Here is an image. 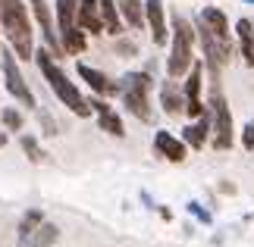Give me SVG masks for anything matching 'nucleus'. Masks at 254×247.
Returning <instances> with one entry per match:
<instances>
[{
    "label": "nucleus",
    "mask_w": 254,
    "mask_h": 247,
    "mask_svg": "<svg viewBox=\"0 0 254 247\" xmlns=\"http://www.w3.org/2000/svg\"><path fill=\"white\" fill-rule=\"evenodd\" d=\"M144 25L151 28L154 44L163 47L170 41V28H167V9H163V0H144Z\"/></svg>",
    "instance_id": "11"
},
{
    "label": "nucleus",
    "mask_w": 254,
    "mask_h": 247,
    "mask_svg": "<svg viewBox=\"0 0 254 247\" xmlns=\"http://www.w3.org/2000/svg\"><path fill=\"white\" fill-rule=\"evenodd\" d=\"M101 19H104V35L120 38L126 32V22H123V16H120L116 0H101Z\"/></svg>",
    "instance_id": "19"
},
{
    "label": "nucleus",
    "mask_w": 254,
    "mask_h": 247,
    "mask_svg": "<svg viewBox=\"0 0 254 247\" xmlns=\"http://www.w3.org/2000/svg\"><path fill=\"white\" fill-rule=\"evenodd\" d=\"M194 35H198V41H201V47H204V66H207V72H210V82H220L223 66H226L229 56H232V41H223V38H217L207 25L201 22V19H198Z\"/></svg>",
    "instance_id": "7"
},
{
    "label": "nucleus",
    "mask_w": 254,
    "mask_h": 247,
    "mask_svg": "<svg viewBox=\"0 0 254 247\" xmlns=\"http://www.w3.org/2000/svg\"><path fill=\"white\" fill-rule=\"evenodd\" d=\"M0 66H3V85H6V91L16 97V103H22L28 106V110H35V94H32V88H28L25 82V75L19 72V66H16V53L13 50H3V60H0Z\"/></svg>",
    "instance_id": "8"
},
{
    "label": "nucleus",
    "mask_w": 254,
    "mask_h": 247,
    "mask_svg": "<svg viewBox=\"0 0 254 247\" xmlns=\"http://www.w3.org/2000/svg\"><path fill=\"white\" fill-rule=\"evenodd\" d=\"M236 35L242 41V56H245V63L254 66V25H251V19H239V22H236Z\"/></svg>",
    "instance_id": "21"
},
{
    "label": "nucleus",
    "mask_w": 254,
    "mask_h": 247,
    "mask_svg": "<svg viewBox=\"0 0 254 247\" xmlns=\"http://www.w3.org/2000/svg\"><path fill=\"white\" fill-rule=\"evenodd\" d=\"M198 19L204 25L210 28L217 38H223V41H229V19H226V13H223L220 6H204L201 13H198Z\"/></svg>",
    "instance_id": "18"
},
{
    "label": "nucleus",
    "mask_w": 254,
    "mask_h": 247,
    "mask_svg": "<svg viewBox=\"0 0 254 247\" xmlns=\"http://www.w3.org/2000/svg\"><path fill=\"white\" fill-rule=\"evenodd\" d=\"M245 3H251V6H254V0H245Z\"/></svg>",
    "instance_id": "31"
},
{
    "label": "nucleus",
    "mask_w": 254,
    "mask_h": 247,
    "mask_svg": "<svg viewBox=\"0 0 254 247\" xmlns=\"http://www.w3.org/2000/svg\"><path fill=\"white\" fill-rule=\"evenodd\" d=\"M0 122H3L6 132H22V125H25L22 113H19L16 106H6V110H0Z\"/></svg>",
    "instance_id": "24"
},
{
    "label": "nucleus",
    "mask_w": 254,
    "mask_h": 247,
    "mask_svg": "<svg viewBox=\"0 0 254 247\" xmlns=\"http://www.w3.org/2000/svg\"><path fill=\"white\" fill-rule=\"evenodd\" d=\"M79 75L85 78V85L91 88L97 97H113V94H120V82L107 78L101 69H94V66H88V63H79Z\"/></svg>",
    "instance_id": "14"
},
{
    "label": "nucleus",
    "mask_w": 254,
    "mask_h": 247,
    "mask_svg": "<svg viewBox=\"0 0 254 247\" xmlns=\"http://www.w3.org/2000/svg\"><path fill=\"white\" fill-rule=\"evenodd\" d=\"M0 28H3L16 60H32L35 32H32V19H28V9L22 0H0Z\"/></svg>",
    "instance_id": "1"
},
{
    "label": "nucleus",
    "mask_w": 254,
    "mask_h": 247,
    "mask_svg": "<svg viewBox=\"0 0 254 247\" xmlns=\"http://www.w3.org/2000/svg\"><path fill=\"white\" fill-rule=\"evenodd\" d=\"M44 222V213L41 210H28L25 216H22V222H19V244H28V238H32V232L38 229V225Z\"/></svg>",
    "instance_id": "23"
},
{
    "label": "nucleus",
    "mask_w": 254,
    "mask_h": 247,
    "mask_svg": "<svg viewBox=\"0 0 254 247\" xmlns=\"http://www.w3.org/2000/svg\"><path fill=\"white\" fill-rule=\"evenodd\" d=\"M120 16L129 28H144V3L141 0H116Z\"/></svg>",
    "instance_id": "20"
},
{
    "label": "nucleus",
    "mask_w": 254,
    "mask_h": 247,
    "mask_svg": "<svg viewBox=\"0 0 254 247\" xmlns=\"http://www.w3.org/2000/svg\"><path fill=\"white\" fill-rule=\"evenodd\" d=\"M38 119H41V122H44V135H57V122H54V119H51V116H47L44 110H41V113H38Z\"/></svg>",
    "instance_id": "28"
},
{
    "label": "nucleus",
    "mask_w": 254,
    "mask_h": 247,
    "mask_svg": "<svg viewBox=\"0 0 254 247\" xmlns=\"http://www.w3.org/2000/svg\"><path fill=\"white\" fill-rule=\"evenodd\" d=\"M88 103H91V113L97 116V125L104 128L107 135H113V138H126V128H123V119H120V113L113 110L110 103L104 100V97H88Z\"/></svg>",
    "instance_id": "12"
},
{
    "label": "nucleus",
    "mask_w": 254,
    "mask_h": 247,
    "mask_svg": "<svg viewBox=\"0 0 254 247\" xmlns=\"http://www.w3.org/2000/svg\"><path fill=\"white\" fill-rule=\"evenodd\" d=\"M116 53H120V56H135L138 47H135L132 41H123V35H120V38H116Z\"/></svg>",
    "instance_id": "26"
},
{
    "label": "nucleus",
    "mask_w": 254,
    "mask_h": 247,
    "mask_svg": "<svg viewBox=\"0 0 254 247\" xmlns=\"http://www.w3.org/2000/svg\"><path fill=\"white\" fill-rule=\"evenodd\" d=\"M154 150H157L163 160H170V163H182L185 153H189V144H185L182 138L170 135L167 128H160V132L154 135Z\"/></svg>",
    "instance_id": "13"
},
{
    "label": "nucleus",
    "mask_w": 254,
    "mask_h": 247,
    "mask_svg": "<svg viewBox=\"0 0 254 247\" xmlns=\"http://www.w3.org/2000/svg\"><path fill=\"white\" fill-rule=\"evenodd\" d=\"M75 13H79V0H57V32H60V44L63 53H85L88 47V35L75 22Z\"/></svg>",
    "instance_id": "6"
},
{
    "label": "nucleus",
    "mask_w": 254,
    "mask_h": 247,
    "mask_svg": "<svg viewBox=\"0 0 254 247\" xmlns=\"http://www.w3.org/2000/svg\"><path fill=\"white\" fill-rule=\"evenodd\" d=\"M160 103H163V113L167 116H179L185 113V94L176 78H167V82L160 85Z\"/></svg>",
    "instance_id": "17"
},
{
    "label": "nucleus",
    "mask_w": 254,
    "mask_h": 247,
    "mask_svg": "<svg viewBox=\"0 0 254 247\" xmlns=\"http://www.w3.org/2000/svg\"><path fill=\"white\" fill-rule=\"evenodd\" d=\"M19 144H22V150H25V156H28L32 163H41V160H44V150H41V144H38V138L22 135V138H19Z\"/></svg>",
    "instance_id": "25"
},
{
    "label": "nucleus",
    "mask_w": 254,
    "mask_h": 247,
    "mask_svg": "<svg viewBox=\"0 0 254 247\" xmlns=\"http://www.w3.org/2000/svg\"><path fill=\"white\" fill-rule=\"evenodd\" d=\"M210 135H213V125H210V113H204V116H198V119H191L189 125L182 128V141L189 144L191 150H201V147L210 141Z\"/></svg>",
    "instance_id": "16"
},
{
    "label": "nucleus",
    "mask_w": 254,
    "mask_h": 247,
    "mask_svg": "<svg viewBox=\"0 0 254 247\" xmlns=\"http://www.w3.org/2000/svg\"><path fill=\"white\" fill-rule=\"evenodd\" d=\"M6 144V135H0V147H3Z\"/></svg>",
    "instance_id": "30"
},
{
    "label": "nucleus",
    "mask_w": 254,
    "mask_h": 247,
    "mask_svg": "<svg viewBox=\"0 0 254 247\" xmlns=\"http://www.w3.org/2000/svg\"><path fill=\"white\" fill-rule=\"evenodd\" d=\"M35 63H38V69H41V75H44V82L51 85V91L57 94V100H60L69 113H75V116H91V103H88V97H82V91L75 88L69 78H66V72L60 66H57V60H54V53L47 50H35Z\"/></svg>",
    "instance_id": "2"
},
{
    "label": "nucleus",
    "mask_w": 254,
    "mask_h": 247,
    "mask_svg": "<svg viewBox=\"0 0 254 247\" xmlns=\"http://www.w3.org/2000/svg\"><path fill=\"white\" fill-rule=\"evenodd\" d=\"M201 85H204V63H191L189 75H185V85H182V94H185V113L191 119L207 113V106L201 100Z\"/></svg>",
    "instance_id": "10"
},
{
    "label": "nucleus",
    "mask_w": 254,
    "mask_h": 247,
    "mask_svg": "<svg viewBox=\"0 0 254 247\" xmlns=\"http://www.w3.org/2000/svg\"><path fill=\"white\" fill-rule=\"evenodd\" d=\"M207 113H210V125H213V135H210L213 150H229L232 141H236V135H232V110H229L226 97H223V91H220V82L210 85Z\"/></svg>",
    "instance_id": "5"
},
{
    "label": "nucleus",
    "mask_w": 254,
    "mask_h": 247,
    "mask_svg": "<svg viewBox=\"0 0 254 247\" xmlns=\"http://www.w3.org/2000/svg\"><path fill=\"white\" fill-rule=\"evenodd\" d=\"M242 147H245V150H254V119L242 128Z\"/></svg>",
    "instance_id": "27"
},
{
    "label": "nucleus",
    "mask_w": 254,
    "mask_h": 247,
    "mask_svg": "<svg viewBox=\"0 0 254 247\" xmlns=\"http://www.w3.org/2000/svg\"><path fill=\"white\" fill-rule=\"evenodd\" d=\"M120 97H123V106L135 116V119H141V122L154 119V110H151V75L148 72H126L120 78Z\"/></svg>",
    "instance_id": "4"
},
{
    "label": "nucleus",
    "mask_w": 254,
    "mask_h": 247,
    "mask_svg": "<svg viewBox=\"0 0 254 247\" xmlns=\"http://www.w3.org/2000/svg\"><path fill=\"white\" fill-rule=\"evenodd\" d=\"M75 22L85 35H104V19H101V0H79Z\"/></svg>",
    "instance_id": "15"
},
{
    "label": "nucleus",
    "mask_w": 254,
    "mask_h": 247,
    "mask_svg": "<svg viewBox=\"0 0 254 247\" xmlns=\"http://www.w3.org/2000/svg\"><path fill=\"white\" fill-rule=\"evenodd\" d=\"M189 213H191V216H198L201 222H210V213H207V210H201L198 203H189Z\"/></svg>",
    "instance_id": "29"
},
{
    "label": "nucleus",
    "mask_w": 254,
    "mask_h": 247,
    "mask_svg": "<svg viewBox=\"0 0 254 247\" xmlns=\"http://www.w3.org/2000/svg\"><path fill=\"white\" fill-rule=\"evenodd\" d=\"M194 63V28L189 25V19H182L179 13L173 16V35H170V56H167V75L170 78H185Z\"/></svg>",
    "instance_id": "3"
},
{
    "label": "nucleus",
    "mask_w": 254,
    "mask_h": 247,
    "mask_svg": "<svg viewBox=\"0 0 254 247\" xmlns=\"http://www.w3.org/2000/svg\"><path fill=\"white\" fill-rule=\"evenodd\" d=\"M57 238H60V229H57L54 222H41V225L32 232V238H28L25 247H54Z\"/></svg>",
    "instance_id": "22"
},
{
    "label": "nucleus",
    "mask_w": 254,
    "mask_h": 247,
    "mask_svg": "<svg viewBox=\"0 0 254 247\" xmlns=\"http://www.w3.org/2000/svg\"><path fill=\"white\" fill-rule=\"evenodd\" d=\"M32 3V13H35V22L41 25V38L47 44V50L54 56H66L63 53V44H60V32H57V19L51 13V6H47V0H28Z\"/></svg>",
    "instance_id": "9"
}]
</instances>
